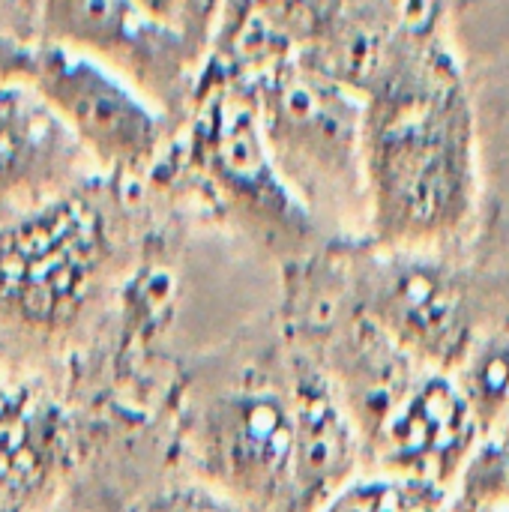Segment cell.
<instances>
[{
    "instance_id": "6da1fadb",
    "label": "cell",
    "mask_w": 509,
    "mask_h": 512,
    "mask_svg": "<svg viewBox=\"0 0 509 512\" xmlns=\"http://www.w3.org/2000/svg\"><path fill=\"white\" fill-rule=\"evenodd\" d=\"M363 237L447 246L483 213L477 111L450 12L402 30L363 87Z\"/></svg>"
},
{
    "instance_id": "7a4b0ae2",
    "label": "cell",
    "mask_w": 509,
    "mask_h": 512,
    "mask_svg": "<svg viewBox=\"0 0 509 512\" xmlns=\"http://www.w3.org/2000/svg\"><path fill=\"white\" fill-rule=\"evenodd\" d=\"M282 270L285 336L330 378L357 435L363 474L453 489L480 438L456 378L420 363L348 300L330 240Z\"/></svg>"
},
{
    "instance_id": "3957f363",
    "label": "cell",
    "mask_w": 509,
    "mask_h": 512,
    "mask_svg": "<svg viewBox=\"0 0 509 512\" xmlns=\"http://www.w3.org/2000/svg\"><path fill=\"white\" fill-rule=\"evenodd\" d=\"M330 255L348 300L396 345L447 375L509 309V213L498 204L447 246H381L357 234L330 237Z\"/></svg>"
},
{
    "instance_id": "277c9868",
    "label": "cell",
    "mask_w": 509,
    "mask_h": 512,
    "mask_svg": "<svg viewBox=\"0 0 509 512\" xmlns=\"http://www.w3.org/2000/svg\"><path fill=\"white\" fill-rule=\"evenodd\" d=\"M147 180L192 195L282 267L330 240L282 177L246 81L198 78L192 105Z\"/></svg>"
},
{
    "instance_id": "5b68a950",
    "label": "cell",
    "mask_w": 509,
    "mask_h": 512,
    "mask_svg": "<svg viewBox=\"0 0 509 512\" xmlns=\"http://www.w3.org/2000/svg\"><path fill=\"white\" fill-rule=\"evenodd\" d=\"M120 177L78 180L0 228V315L54 333L93 300L117 255Z\"/></svg>"
},
{
    "instance_id": "8992f818",
    "label": "cell",
    "mask_w": 509,
    "mask_h": 512,
    "mask_svg": "<svg viewBox=\"0 0 509 512\" xmlns=\"http://www.w3.org/2000/svg\"><path fill=\"white\" fill-rule=\"evenodd\" d=\"M246 84L282 177L327 237L363 234V96L312 63H285Z\"/></svg>"
},
{
    "instance_id": "52a82bcc",
    "label": "cell",
    "mask_w": 509,
    "mask_h": 512,
    "mask_svg": "<svg viewBox=\"0 0 509 512\" xmlns=\"http://www.w3.org/2000/svg\"><path fill=\"white\" fill-rule=\"evenodd\" d=\"M195 453L204 483L243 512H291L294 408L285 333L258 372L204 405Z\"/></svg>"
},
{
    "instance_id": "ba28073f",
    "label": "cell",
    "mask_w": 509,
    "mask_h": 512,
    "mask_svg": "<svg viewBox=\"0 0 509 512\" xmlns=\"http://www.w3.org/2000/svg\"><path fill=\"white\" fill-rule=\"evenodd\" d=\"M36 45H60L126 78L177 126L204 66V51L159 24L135 0H30Z\"/></svg>"
},
{
    "instance_id": "9c48e42d",
    "label": "cell",
    "mask_w": 509,
    "mask_h": 512,
    "mask_svg": "<svg viewBox=\"0 0 509 512\" xmlns=\"http://www.w3.org/2000/svg\"><path fill=\"white\" fill-rule=\"evenodd\" d=\"M27 81L105 177H147L177 132V123L126 78L78 51L36 45Z\"/></svg>"
},
{
    "instance_id": "30bf717a",
    "label": "cell",
    "mask_w": 509,
    "mask_h": 512,
    "mask_svg": "<svg viewBox=\"0 0 509 512\" xmlns=\"http://www.w3.org/2000/svg\"><path fill=\"white\" fill-rule=\"evenodd\" d=\"M336 0H225L201 78L255 81L285 63H315Z\"/></svg>"
},
{
    "instance_id": "8fae6325",
    "label": "cell",
    "mask_w": 509,
    "mask_h": 512,
    "mask_svg": "<svg viewBox=\"0 0 509 512\" xmlns=\"http://www.w3.org/2000/svg\"><path fill=\"white\" fill-rule=\"evenodd\" d=\"M285 342L294 408L291 512H318L363 474V459L351 420L321 363L288 336Z\"/></svg>"
},
{
    "instance_id": "7c38bea8",
    "label": "cell",
    "mask_w": 509,
    "mask_h": 512,
    "mask_svg": "<svg viewBox=\"0 0 509 512\" xmlns=\"http://www.w3.org/2000/svg\"><path fill=\"white\" fill-rule=\"evenodd\" d=\"M78 141L27 78H0V204L45 201L78 183Z\"/></svg>"
},
{
    "instance_id": "4fadbf2b",
    "label": "cell",
    "mask_w": 509,
    "mask_h": 512,
    "mask_svg": "<svg viewBox=\"0 0 509 512\" xmlns=\"http://www.w3.org/2000/svg\"><path fill=\"white\" fill-rule=\"evenodd\" d=\"M63 453V414L27 390L0 384V492H39L60 471Z\"/></svg>"
},
{
    "instance_id": "5bb4252c",
    "label": "cell",
    "mask_w": 509,
    "mask_h": 512,
    "mask_svg": "<svg viewBox=\"0 0 509 512\" xmlns=\"http://www.w3.org/2000/svg\"><path fill=\"white\" fill-rule=\"evenodd\" d=\"M453 378L468 399L480 432L509 417V309L483 327Z\"/></svg>"
},
{
    "instance_id": "9a60e30c",
    "label": "cell",
    "mask_w": 509,
    "mask_h": 512,
    "mask_svg": "<svg viewBox=\"0 0 509 512\" xmlns=\"http://www.w3.org/2000/svg\"><path fill=\"white\" fill-rule=\"evenodd\" d=\"M450 495L459 512L509 507V417L480 432Z\"/></svg>"
},
{
    "instance_id": "2e32d148",
    "label": "cell",
    "mask_w": 509,
    "mask_h": 512,
    "mask_svg": "<svg viewBox=\"0 0 509 512\" xmlns=\"http://www.w3.org/2000/svg\"><path fill=\"white\" fill-rule=\"evenodd\" d=\"M318 512H459L453 504L450 489L381 477V474H360L345 489H339Z\"/></svg>"
},
{
    "instance_id": "e0dca14e",
    "label": "cell",
    "mask_w": 509,
    "mask_h": 512,
    "mask_svg": "<svg viewBox=\"0 0 509 512\" xmlns=\"http://www.w3.org/2000/svg\"><path fill=\"white\" fill-rule=\"evenodd\" d=\"M36 33L30 0H0V78H30Z\"/></svg>"
},
{
    "instance_id": "ac0fdd59",
    "label": "cell",
    "mask_w": 509,
    "mask_h": 512,
    "mask_svg": "<svg viewBox=\"0 0 509 512\" xmlns=\"http://www.w3.org/2000/svg\"><path fill=\"white\" fill-rule=\"evenodd\" d=\"M135 3L144 12H150L159 24L177 30L183 39L201 48L204 57L225 6V0H135Z\"/></svg>"
},
{
    "instance_id": "d6986e66",
    "label": "cell",
    "mask_w": 509,
    "mask_h": 512,
    "mask_svg": "<svg viewBox=\"0 0 509 512\" xmlns=\"http://www.w3.org/2000/svg\"><path fill=\"white\" fill-rule=\"evenodd\" d=\"M144 512H243L234 501H228L213 486H177L165 495H159Z\"/></svg>"
},
{
    "instance_id": "ffe728a7",
    "label": "cell",
    "mask_w": 509,
    "mask_h": 512,
    "mask_svg": "<svg viewBox=\"0 0 509 512\" xmlns=\"http://www.w3.org/2000/svg\"><path fill=\"white\" fill-rule=\"evenodd\" d=\"M495 512H509V507H501V510H495Z\"/></svg>"
}]
</instances>
